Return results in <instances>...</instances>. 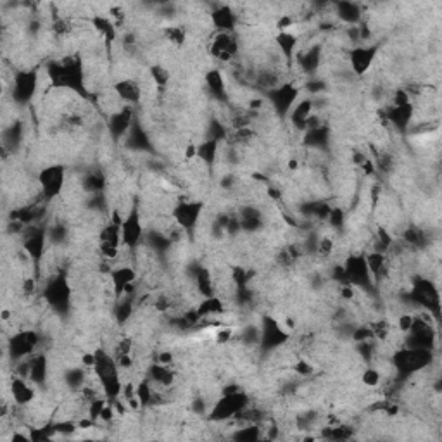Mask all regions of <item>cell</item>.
<instances>
[{"instance_id":"cell-13","label":"cell","mask_w":442,"mask_h":442,"mask_svg":"<svg viewBox=\"0 0 442 442\" xmlns=\"http://www.w3.org/2000/svg\"><path fill=\"white\" fill-rule=\"evenodd\" d=\"M209 19L218 31L232 33L235 26H237V14L230 6H218L216 9L211 11Z\"/></svg>"},{"instance_id":"cell-3","label":"cell","mask_w":442,"mask_h":442,"mask_svg":"<svg viewBox=\"0 0 442 442\" xmlns=\"http://www.w3.org/2000/svg\"><path fill=\"white\" fill-rule=\"evenodd\" d=\"M38 90L37 70H18L13 74V102L16 106H26Z\"/></svg>"},{"instance_id":"cell-8","label":"cell","mask_w":442,"mask_h":442,"mask_svg":"<svg viewBox=\"0 0 442 442\" xmlns=\"http://www.w3.org/2000/svg\"><path fill=\"white\" fill-rule=\"evenodd\" d=\"M135 123V113L131 106H125L118 113L107 118V131L114 142H121L128 135V131Z\"/></svg>"},{"instance_id":"cell-1","label":"cell","mask_w":442,"mask_h":442,"mask_svg":"<svg viewBox=\"0 0 442 442\" xmlns=\"http://www.w3.org/2000/svg\"><path fill=\"white\" fill-rule=\"evenodd\" d=\"M42 297L47 302V306H50L54 309V313L66 314L70 311L71 287L66 275L57 273L54 277H50L49 282L43 287Z\"/></svg>"},{"instance_id":"cell-17","label":"cell","mask_w":442,"mask_h":442,"mask_svg":"<svg viewBox=\"0 0 442 442\" xmlns=\"http://www.w3.org/2000/svg\"><path fill=\"white\" fill-rule=\"evenodd\" d=\"M165 38L171 45L182 47L187 40V31L182 26H166L165 28Z\"/></svg>"},{"instance_id":"cell-6","label":"cell","mask_w":442,"mask_h":442,"mask_svg":"<svg viewBox=\"0 0 442 442\" xmlns=\"http://www.w3.org/2000/svg\"><path fill=\"white\" fill-rule=\"evenodd\" d=\"M40 344V333L33 332V330H21V332H14V336L9 338V346H7V353H9L13 363L23 360V358L31 356L37 353Z\"/></svg>"},{"instance_id":"cell-4","label":"cell","mask_w":442,"mask_h":442,"mask_svg":"<svg viewBox=\"0 0 442 442\" xmlns=\"http://www.w3.org/2000/svg\"><path fill=\"white\" fill-rule=\"evenodd\" d=\"M297 97H299V89L292 82H285L282 85L275 87L273 90L266 92V99H268L272 111L278 118L289 116Z\"/></svg>"},{"instance_id":"cell-16","label":"cell","mask_w":442,"mask_h":442,"mask_svg":"<svg viewBox=\"0 0 442 442\" xmlns=\"http://www.w3.org/2000/svg\"><path fill=\"white\" fill-rule=\"evenodd\" d=\"M150 79L159 90H165L170 83V71L161 65L150 66Z\"/></svg>"},{"instance_id":"cell-10","label":"cell","mask_w":442,"mask_h":442,"mask_svg":"<svg viewBox=\"0 0 442 442\" xmlns=\"http://www.w3.org/2000/svg\"><path fill=\"white\" fill-rule=\"evenodd\" d=\"M275 45H277L278 54L285 61V65H292L294 57H296L297 49H299V37L292 31H278L275 37Z\"/></svg>"},{"instance_id":"cell-7","label":"cell","mask_w":442,"mask_h":442,"mask_svg":"<svg viewBox=\"0 0 442 442\" xmlns=\"http://www.w3.org/2000/svg\"><path fill=\"white\" fill-rule=\"evenodd\" d=\"M202 211H204V204L199 201H180L175 204L171 216H173L175 223L180 228L185 230L187 233L194 232L197 228L199 221H201Z\"/></svg>"},{"instance_id":"cell-12","label":"cell","mask_w":442,"mask_h":442,"mask_svg":"<svg viewBox=\"0 0 442 442\" xmlns=\"http://www.w3.org/2000/svg\"><path fill=\"white\" fill-rule=\"evenodd\" d=\"M11 394H13L14 404L18 406H28L33 403L35 396H37L35 394V385L30 380H26V378L18 375L11 380Z\"/></svg>"},{"instance_id":"cell-18","label":"cell","mask_w":442,"mask_h":442,"mask_svg":"<svg viewBox=\"0 0 442 442\" xmlns=\"http://www.w3.org/2000/svg\"><path fill=\"white\" fill-rule=\"evenodd\" d=\"M361 382H363V385H366V387H377L382 382L380 372L377 368H373V366L372 368H366L363 375H361Z\"/></svg>"},{"instance_id":"cell-2","label":"cell","mask_w":442,"mask_h":442,"mask_svg":"<svg viewBox=\"0 0 442 442\" xmlns=\"http://www.w3.org/2000/svg\"><path fill=\"white\" fill-rule=\"evenodd\" d=\"M66 187V168L61 165H53L42 168L38 173V189L42 190V197L47 202L54 201L62 194Z\"/></svg>"},{"instance_id":"cell-15","label":"cell","mask_w":442,"mask_h":442,"mask_svg":"<svg viewBox=\"0 0 442 442\" xmlns=\"http://www.w3.org/2000/svg\"><path fill=\"white\" fill-rule=\"evenodd\" d=\"M337 18L348 25L356 26L361 23V7L356 2H338L336 4Z\"/></svg>"},{"instance_id":"cell-5","label":"cell","mask_w":442,"mask_h":442,"mask_svg":"<svg viewBox=\"0 0 442 442\" xmlns=\"http://www.w3.org/2000/svg\"><path fill=\"white\" fill-rule=\"evenodd\" d=\"M290 341V332L282 328L277 318L263 316L260 328V346L263 353L277 351L278 348L285 346Z\"/></svg>"},{"instance_id":"cell-14","label":"cell","mask_w":442,"mask_h":442,"mask_svg":"<svg viewBox=\"0 0 442 442\" xmlns=\"http://www.w3.org/2000/svg\"><path fill=\"white\" fill-rule=\"evenodd\" d=\"M206 85H208L209 94L213 95L216 101H220L221 104L228 102V90H226V83H225V77L220 70H209L206 73Z\"/></svg>"},{"instance_id":"cell-11","label":"cell","mask_w":442,"mask_h":442,"mask_svg":"<svg viewBox=\"0 0 442 442\" xmlns=\"http://www.w3.org/2000/svg\"><path fill=\"white\" fill-rule=\"evenodd\" d=\"M113 90L116 92L118 97L125 102L126 106H133L137 102H140L142 99V85L137 82V79L125 78L119 79L113 85Z\"/></svg>"},{"instance_id":"cell-9","label":"cell","mask_w":442,"mask_h":442,"mask_svg":"<svg viewBox=\"0 0 442 442\" xmlns=\"http://www.w3.org/2000/svg\"><path fill=\"white\" fill-rule=\"evenodd\" d=\"M377 57L375 45H358L349 53V66L356 77H363L372 70L373 61Z\"/></svg>"}]
</instances>
